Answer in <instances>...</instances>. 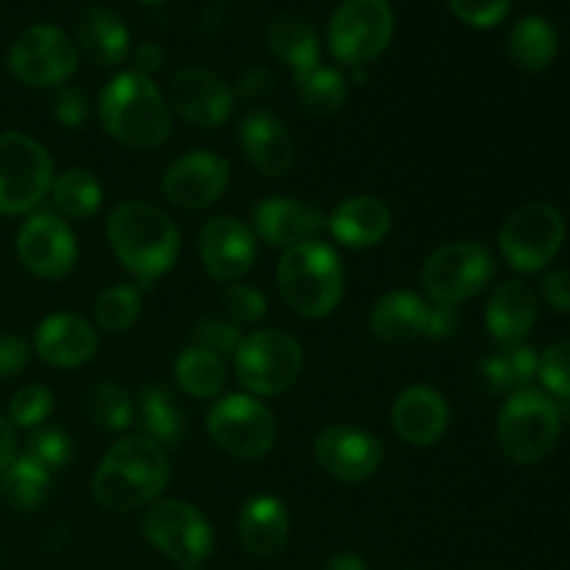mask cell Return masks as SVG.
Wrapping results in <instances>:
<instances>
[{"label": "cell", "mask_w": 570, "mask_h": 570, "mask_svg": "<svg viewBox=\"0 0 570 570\" xmlns=\"http://www.w3.org/2000/svg\"><path fill=\"white\" fill-rule=\"evenodd\" d=\"M170 460L156 440L137 434L109 449L92 476V495L104 510L131 512L165 493Z\"/></svg>", "instance_id": "obj_1"}, {"label": "cell", "mask_w": 570, "mask_h": 570, "mask_svg": "<svg viewBox=\"0 0 570 570\" xmlns=\"http://www.w3.org/2000/svg\"><path fill=\"white\" fill-rule=\"evenodd\" d=\"M106 237L120 265L148 289L178 259V228L170 217L142 200L120 204L109 215Z\"/></svg>", "instance_id": "obj_2"}, {"label": "cell", "mask_w": 570, "mask_h": 570, "mask_svg": "<svg viewBox=\"0 0 570 570\" xmlns=\"http://www.w3.org/2000/svg\"><path fill=\"white\" fill-rule=\"evenodd\" d=\"M100 122L106 134L134 150L159 148L170 137V106L148 76L120 72L100 92Z\"/></svg>", "instance_id": "obj_3"}, {"label": "cell", "mask_w": 570, "mask_h": 570, "mask_svg": "<svg viewBox=\"0 0 570 570\" xmlns=\"http://www.w3.org/2000/svg\"><path fill=\"white\" fill-rule=\"evenodd\" d=\"M284 304L304 317H326L345 293V271L337 250L323 239H309L284 250L276 271Z\"/></svg>", "instance_id": "obj_4"}, {"label": "cell", "mask_w": 570, "mask_h": 570, "mask_svg": "<svg viewBox=\"0 0 570 570\" xmlns=\"http://www.w3.org/2000/svg\"><path fill=\"white\" fill-rule=\"evenodd\" d=\"M562 412L551 395L543 390L521 387L510 393L499 412L495 438L501 451L515 465H538L560 443Z\"/></svg>", "instance_id": "obj_5"}, {"label": "cell", "mask_w": 570, "mask_h": 570, "mask_svg": "<svg viewBox=\"0 0 570 570\" xmlns=\"http://www.w3.org/2000/svg\"><path fill=\"white\" fill-rule=\"evenodd\" d=\"M234 371L250 395L271 399L298 382L304 371V351L293 334L262 328L239 340L234 351Z\"/></svg>", "instance_id": "obj_6"}, {"label": "cell", "mask_w": 570, "mask_h": 570, "mask_svg": "<svg viewBox=\"0 0 570 570\" xmlns=\"http://www.w3.org/2000/svg\"><path fill=\"white\" fill-rule=\"evenodd\" d=\"M495 276V259L484 245L473 239H456L443 245L426 259L421 273L423 289L434 304L456 306L476 298Z\"/></svg>", "instance_id": "obj_7"}, {"label": "cell", "mask_w": 570, "mask_h": 570, "mask_svg": "<svg viewBox=\"0 0 570 570\" xmlns=\"http://www.w3.org/2000/svg\"><path fill=\"white\" fill-rule=\"evenodd\" d=\"M53 159L33 137L0 134V215H26L50 193Z\"/></svg>", "instance_id": "obj_8"}, {"label": "cell", "mask_w": 570, "mask_h": 570, "mask_svg": "<svg viewBox=\"0 0 570 570\" xmlns=\"http://www.w3.org/2000/svg\"><path fill=\"white\" fill-rule=\"evenodd\" d=\"M395 31L387 0H343L328 22V48L340 65H371L384 53Z\"/></svg>", "instance_id": "obj_9"}, {"label": "cell", "mask_w": 570, "mask_h": 570, "mask_svg": "<svg viewBox=\"0 0 570 570\" xmlns=\"http://www.w3.org/2000/svg\"><path fill=\"white\" fill-rule=\"evenodd\" d=\"M212 443L237 460H262L276 443V417L250 393H232L206 415Z\"/></svg>", "instance_id": "obj_10"}, {"label": "cell", "mask_w": 570, "mask_h": 570, "mask_svg": "<svg viewBox=\"0 0 570 570\" xmlns=\"http://www.w3.org/2000/svg\"><path fill=\"white\" fill-rule=\"evenodd\" d=\"M142 534L178 566H204L215 551V532L198 507L187 501H154L142 515Z\"/></svg>", "instance_id": "obj_11"}, {"label": "cell", "mask_w": 570, "mask_h": 570, "mask_svg": "<svg viewBox=\"0 0 570 570\" xmlns=\"http://www.w3.org/2000/svg\"><path fill=\"white\" fill-rule=\"evenodd\" d=\"M566 243V220L551 204H527L507 217L499 248L518 273H540Z\"/></svg>", "instance_id": "obj_12"}, {"label": "cell", "mask_w": 570, "mask_h": 570, "mask_svg": "<svg viewBox=\"0 0 570 570\" xmlns=\"http://www.w3.org/2000/svg\"><path fill=\"white\" fill-rule=\"evenodd\" d=\"M76 39L48 22L28 26L9 48L11 76L28 87H59L76 72Z\"/></svg>", "instance_id": "obj_13"}, {"label": "cell", "mask_w": 570, "mask_h": 570, "mask_svg": "<svg viewBox=\"0 0 570 570\" xmlns=\"http://www.w3.org/2000/svg\"><path fill=\"white\" fill-rule=\"evenodd\" d=\"M17 256L39 278H65L76 267L78 245L70 226L53 212H33L17 232Z\"/></svg>", "instance_id": "obj_14"}, {"label": "cell", "mask_w": 570, "mask_h": 570, "mask_svg": "<svg viewBox=\"0 0 570 570\" xmlns=\"http://www.w3.org/2000/svg\"><path fill=\"white\" fill-rule=\"evenodd\" d=\"M315 460L337 482H367L382 468V440L356 426H328L315 440Z\"/></svg>", "instance_id": "obj_15"}, {"label": "cell", "mask_w": 570, "mask_h": 570, "mask_svg": "<svg viewBox=\"0 0 570 570\" xmlns=\"http://www.w3.org/2000/svg\"><path fill=\"white\" fill-rule=\"evenodd\" d=\"M228 178H232V167L223 156L212 154V150H189V154L178 156L165 173V189L167 200L184 209H206L220 195L226 193Z\"/></svg>", "instance_id": "obj_16"}, {"label": "cell", "mask_w": 570, "mask_h": 570, "mask_svg": "<svg viewBox=\"0 0 570 570\" xmlns=\"http://www.w3.org/2000/svg\"><path fill=\"white\" fill-rule=\"evenodd\" d=\"M170 104L189 126L215 128L232 117L234 92L215 72L204 67H184L173 76Z\"/></svg>", "instance_id": "obj_17"}, {"label": "cell", "mask_w": 570, "mask_h": 570, "mask_svg": "<svg viewBox=\"0 0 570 570\" xmlns=\"http://www.w3.org/2000/svg\"><path fill=\"white\" fill-rule=\"evenodd\" d=\"M200 259L217 282H239L256 262V234L232 215L212 217L200 232Z\"/></svg>", "instance_id": "obj_18"}, {"label": "cell", "mask_w": 570, "mask_h": 570, "mask_svg": "<svg viewBox=\"0 0 570 570\" xmlns=\"http://www.w3.org/2000/svg\"><path fill=\"white\" fill-rule=\"evenodd\" d=\"M326 223V215L321 209L287 198V195H273L254 206V234L273 248L287 250L317 239Z\"/></svg>", "instance_id": "obj_19"}, {"label": "cell", "mask_w": 570, "mask_h": 570, "mask_svg": "<svg viewBox=\"0 0 570 570\" xmlns=\"http://www.w3.org/2000/svg\"><path fill=\"white\" fill-rule=\"evenodd\" d=\"M393 429L404 443L434 445L451 423V410L443 395L426 384L406 387L393 404Z\"/></svg>", "instance_id": "obj_20"}, {"label": "cell", "mask_w": 570, "mask_h": 570, "mask_svg": "<svg viewBox=\"0 0 570 570\" xmlns=\"http://www.w3.org/2000/svg\"><path fill=\"white\" fill-rule=\"evenodd\" d=\"M33 348L48 365L78 367L92 360L98 351V332L81 315L59 312L39 323L33 334Z\"/></svg>", "instance_id": "obj_21"}, {"label": "cell", "mask_w": 570, "mask_h": 570, "mask_svg": "<svg viewBox=\"0 0 570 570\" xmlns=\"http://www.w3.org/2000/svg\"><path fill=\"white\" fill-rule=\"evenodd\" d=\"M239 145L250 165L265 176L278 178L293 167L295 145L287 126L265 109L248 111L239 122Z\"/></svg>", "instance_id": "obj_22"}, {"label": "cell", "mask_w": 570, "mask_h": 570, "mask_svg": "<svg viewBox=\"0 0 570 570\" xmlns=\"http://www.w3.org/2000/svg\"><path fill=\"white\" fill-rule=\"evenodd\" d=\"M393 226V215H390L387 204L373 195H354V198L343 200L328 217L326 228L337 243L348 245V248H376Z\"/></svg>", "instance_id": "obj_23"}, {"label": "cell", "mask_w": 570, "mask_h": 570, "mask_svg": "<svg viewBox=\"0 0 570 570\" xmlns=\"http://www.w3.org/2000/svg\"><path fill=\"white\" fill-rule=\"evenodd\" d=\"M237 532L248 554L276 557L289 538L287 507L273 495H254L239 510Z\"/></svg>", "instance_id": "obj_24"}, {"label": "cell", "mask_w": 570, "mask_h": 570, "mask_svg": "<svg viewBox=\"0 0 570 570\" xmlns=\"http://www.w3.org/2000/svg\"><path fill=\"white\" fill-rule=\"evenodd\" d=\"M429 304L410 289L382 295L371 309V332L382 343L406 345L426 334Z\"/></svg>", "instance_id": "obj_25"}, {"label": "cell", "mask_w": 570, "mask_h": 570, "mask_svg": "<svg viewBox=\"0 0 570 570\" xmlns=\"http://www.w3.org/2000/svg\"><path fill=\"white\" fill-rule=\"evenodd\" d=\"M488 328L499 343L515 345L529 337L538 321V298L521 282H507L495 287L488 301Z\"/></svg>", "instance_id": "obj_26"}, {"label": "cell", "mask_w": 570, "mask_h": 570, "mask_svg": "<svg viewBox=\"0 0 570 570\" xmlns=\"http://www.w3.org/2000/svg\"><path fill=\"white\" fill-rule=\"evenodd\" d=\"M76 48L78 53L87 56L92 65L115 67L128 56L131 37H128L126 22H122L115 11L95 6V9L83 11L81 20H78Z\"/></svg>", "instance_id": "obj_27"}, {"label": "cell", "mask_w": 570, "mask_h": 570, "mask_svg": "<svg viewBox=\"0 0 570 570\" xmlns=\"http://www.w3.org/2000/svg\"><path fill=\"white\" fill-rule=\"evenodd\" d=\"M267 48L293 67V76H304L312 67L321 65V42L317 33L304 17L278 14L267 26Z\"/></svg>", "instance_id": "obj_28"}, {"label": "cell", "mask_w": 570, "mask_h": 570, "mask_svg": "<svg viewBox=\"0 0 570 570\" xmlns=\"http://www.w3.org/2000/svg\"><path fill=\"white\" fill-rule=\"evenodd\" d=\"M557 50H560L557 28L546 17L538 14L523 17L521 22H515L510 39H507V53H510L512 65L527 72L546 70L557 59Z\"/></svg>", "instance_id": "obj_29"}, {"label": "cell", "mask_w": 570, "mask_h": 570, "mask_svg": "<svg viewBox=\"0 0 570 570\" xmlns=\"http://www.w3.org/2000/svg\"><path fill=\"white\" fill-rule=\"evenodd\" d=\"M173 373H176L178 387L193 395V399H215L223 384H226V362H223V356H217L209 348H200V345L184 348L178 354L176 365H173Z\"/></svg>", "instance_id": "obj_30"}, {"label": "cell", "mask_w": 570, "mask_h": 570, "mask_svg": "<svg viewBox=\"0 0 570 570\" xmlns=\"http://www.w3.org/2000/svg\"><path fill=\"white\" fill-rule=\"evenodd\" d=\"M50 195H53L56 209L70 220H87L100 209V200H104L100 181L83 167H70L56 176L50 184Z\"/></svg>", "instance_id": "obj_31"}, {"label": "cell", "mask_w": 570, "mask_h": 570, "mask_svg": "<svg viewBox=\"0 0 570 570\" xmlns=\"http://www.w3.org/2000/svg\"><path fill=\"white\" fill-rule=\"evenodd\" d=\"M295 87H298L301 106L312 117L334 115L343 109L345 98H348V81L334 67H312L304 76H295Z\"/></svg>", "instance_id": "obj_32"}, {"label": "cell", "mask_w": 570, "mask_h": 570, "mask_svg": "<svg viewBox=\"0 0 570 570\" xmlns=\"http://www.w3.org/2000/svg\"><path fill=\"white\" fill-rule=\"evenodd\" d=\"M50 488V471H45L31 456H17L3 473H0V495L14 510L31 512L45 501Z\"/></svg>", "instance_id": "obj_33"}, {"label": "cell", "mask_w": 570, "mask_h": 570, "mask_svg": "<svg viewBox=\"0 0 570 570\" xmlns=\"http://www.w3.org/2000/svg\"><path fill=\"white\" fill-rule=\"evenodd\" d=\"M139 417H142L145 438L165 445H178L184 440V415L165 387H145L139 399Z\"/></svg>", "instance_id": "obj_34"}, {"label": "cell", "mask_w": 570, "mask_h": 570, "mask_svg": "<svg viewBox=\"0 0 570 570\" xmlns=\"http://www.w3.org/2000/svg\"><path fill=\"white\" fill-rule=\"evenodd\" d=\"M87 417L100 429L122 432L134 423V404L128 390L115 382H100L87 395Z\"/></svg>", "instance_id": "obj_35"}, {"label": "cell", "mask_w": 570, "mask_h": 570, "mask_svg": "<svg viewBox=\"0 0 570 570\" xmlns=\"http://www.w3.org/2000/svg\"><path fill=\"white\" fill-rule=\"evenodd\" d=\"M139 312H142V293L131 284H115L95 301V321L111 334L128 332L137 323Z\"/></svg>", "instance_id": "obj_36"}, {"label": "cell", "mask_w": 570, "mask_h": 570, "mask_svg": "<svg viewBox=\"0 0 570 570\" xmlns=\"http://www.w3.org/2000/svg\"><path fill=\"white\" fill-rule=\"evenodd\" d=\"M72 454H76V449H72L70 434L61 432V429H39V432H33L26 443V456H31L33 462H39V465L50 473L70 465Z\"/></svg>", "instance_id": "obj_37"}, {"label": "cell", "mask_w": 570, "mask_h": 570, "mask_svg": "<svg viewBox=\"0 0 570 570\" xmlns=\"http://www.w3.org/2000/svg\"><path fill=\"white\" fill-rule=\"evenodd\" d=\"M50 412H53V395L42 384H28L9 401V423L17 429L42 426Z\"/></svg>", "instance_id": "obj_38"}, {"label": "cell", "mask_w": 570, "mask_h": 570, "mask_svg": "<svg viewBox=\"0 0 570 570\" xmlns=\"http://www.w3.org/2000/svg\"><path fill=\"white\" fill-rule=\"evenodd\" d=\"M538 379L543 384L546 395H554L560 401H570V340L554 343L538 365Z\"/></svg>", "instance_id": "obj_39"}, {"label": "cell", "mask_w": 570, "mask_h": 570, "mask_svg": "<svg viewBox=\"0 0 570 570\" xmlns=\"http://www.w3.org/2000/svg\"><path fill=\"white\" fill-rule=\"evenodd\" d=\"M223 309H226L228 321L234 326H254L267 315V298L250 284L234 282L232 287L223 293Z\"/></svg>", "instance_id": "obj_40"}, {"label": "cell", "mask_w": 570, "mask_h": 570, "mask_svg": "<svg viewBox=\"0 0 570 570\" xmlns=\"http://www.w3.org/2000/svg\"><path fill=\"white\" fill-rule=\"evenodd\" d=\"M193 337L198 340L200 348L215 351L217 356L234 354L239 345V326H234L232 321H223L217 315H204L193 328Z\"/></svg>", "instance_id": "obj_41"}, {"label": "cell", "mask_w": 570, "mask_h": 570, "mask_svg": "<svg viewBox=\"0 0 570 570\" xmlns=\"http://www.w3.org/2000/svg\"><path fill=\"white\" fill-rule=\"evenodd\" d=\"M456 20L471 28H493L507 20L512 0H449Z\"/></svg>", "instance_id": "obj_42"}, {"label": "cell", "mask_w": 570, "mask_h": 570, "mask_svg": "<svg viewBox=\"0 0 570 570\" xmlns=\"http://www.w3.org/2000/svg\"><path fill=\"white\" fill-rule=\"evenodd\" d=\"M53 117L65 128H81L89 117L87 95L76 87H61L53 98Z\"/></svg>", "instance_id": "obj_43"}, {"label": "cell", "mask_w": 570, "mask_h": 570, "mask_svg": "<svg viewBox=\"0 0 570 570\" xmlns=\"http://www.w3.org/2000/svg\"><path fill=\"white\" fill-rule=\"evenodd\" d=\"M501 356H504L507 367H510V373H512V382H515L518 390L529 387V382L538 376L540 356L532 345H527V343L507 345V348L501 351Z\"/></svg>", "instance_id": "obj_44"}, {"label": "cell", "mask_w": 570, "mask_h": 570, "mask_svg": "<svg viewBox=\"0 0 570 570\" xmlns=\"http://www.w3.org/2000/svg\"><path fill=\"white\" fill-rule=\"evenodd\" d=\"M476 376H479V384H482L488 393H515V382H512V373L510 367H507L504 356L495 354V356H488V360H479L476 362Z\"/></svg>", "instance_id": "obj_45"}, {"label": "cell", "mask_w": 570, "mask_h": 570, "mask_svg": "<svg viewBox=\"0 0 570 570\" xmlns=\"http://www.w3.org/2000/svg\"><path fill=\"white\" fill-rule=\"evenodd\" d=\"M28 360H31V348L26 340L14 337V334L0 337V379H11L26 371Z\"/></svg>", "instance_id": "obj_46"}, {"label": "cell", "mask_w": 570, "mask_h": 570, "mask_svg": "<svg viewBox=\"0 0 570 570\" xmlns=\"http://www.w3.org/2000/svg\"><path fill=\"white\" fill-rule=\"evenodd\" d=\"M543 298L554 312L568 315L570 312V271L568 267H557L543 278Z\"/></svg>", "instance_id": "obj_47"}, {"label": "cell", "mask_w": 570, "mask_h": 570, "mask_svg": "<svg viewBox=\"0 0 570 570\" xmlns=\"http://www.w3.org/2000/svg\"><path fill=\"white\" fill-rule=\"evenodd\" d=\"M276 89V72L265 65H254L239 76V95L245 98H267Z\"/></svg>", "instance_id": "obj_48"}, {"label": "cell", "mask_w": 570, "mask_h": 570, "mask_svg": "<svg viewBox=\"0 0 570 570\" xmlns=\"http://www.w3.org/2000/svg\"><path fill=\"white\" fill-rule=\"evenodd\" d=\"M456 323H460V315H456L454 306H445V304L429 306L426 337H432V340H449V337H454Z\"/></svg>", "instance_id": "obj_49"}, {"label": "cell", "mask_w": 570, "mask_h": 570, "mask_svg": "<svg viewBox=\"0 0 570 570\" xmlns=\"http://www.w3.org/2000/svg\"><path fill=\"white\" fill-rule=\"evenodd\" d=\"M161 65H165V48L159 42H142L134 50V72L139 76L150 78V72L161 70Z\"/></svg>", "instance_id": "obj_50"}, {"label": "cell", "mask_w": 570, "mask_h": 570, "mask_svg": "<svg viewBox=\"0 0 570 570\" xmlns=\"http://www.w3.org/2000/svg\"><path fill=\"white\" fill-rule=\"evenodd\" d=\"M17 460V438L14 426L6 417H0V473Z\"/></svg>", "instance_id": "obj_51"}, {"label": "cell", "mask_w": 570, "mask_h": 570, "mask_svg": "<svg viewBox=\"0 0 570 570\" xmlns=\"http://www.w3.org/2000/svg\"><path fill=\"white\" fill-rule=\"evenodd\" d=\"M326 570H367V566L362 557L351 554V551H343V554H337L332 562H328Z\"/></svg>", "instance_id": "obj_52"}, {"label": "cell", "mask_w": 570, "mask_h": 570, "mask_svg": "<svg viewBox=\"0 0 570 570\" xmlns=\"http://www.w3.org/2000/svg\"><path fill=\"white\" fill-rule=\"evenodd\" d=\"M178 570H204L200 566H178Z\"/></svg>", "instance_id": "obj_53"}, {"label": "cell", "mask_w": 570, "mask_h": 570, "mask_svg": "<svg viewBox=\"0 0 570 570\" xmlns=\"http://www.w3.org/2000/svg\"><path fill=\"white\" fill-rule=\"evenodd\" d=\"M142 3H165V0H142Z\"/></svg>", "instance_id": "obj_54"}]
</instances>
